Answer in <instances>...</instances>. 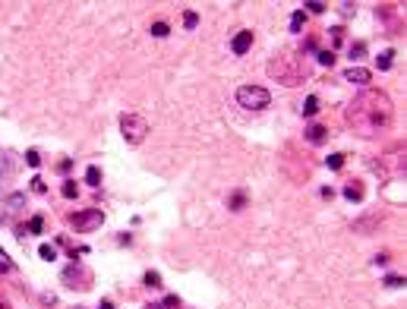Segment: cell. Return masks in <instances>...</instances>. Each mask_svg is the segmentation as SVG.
<instances>
[{
  "instance_id": "6da1fadb",
  "label": "cell",
  "mask_w": 407,
  "mask_h": 309,
  "mask_svg": "<svg viewBox=\"0 0 407 309\" xmlns=\"http://www.w3.org/2000/svg\"><path fill=\"white\" fill-rule=\"evenodd\" d=\"M395 120V107L392 98L379 88H363V92L347 104V126L363 139H373L385 133Z\"/></svg>"
},
{
  "instance_id": "7a4b0ae2",
  "label": "cell",
  "mask_w": 407,
  "mask_h": 309,
  "mask_svg": "<svg viewBox=\"0 0 407 309\" xmlns=\"http://www.w3.org/2000/svg\"><path fill=\"white\" fill-rule=\"evenodd\" d=\"M268 76L278 79L284 85H300L303 79H309V63L303 51H281L268 60Z\"/></svg>"
},
{
  "instance_id": "3957f363",
  "label": "cell",
  "mask_w": 407,
  "mask_h": 309,
  "mask_svg": "<svg viewBox=\"0 0 407 309\" xmlns=\"http://www.w3.org/2000/svg\"><path fill=\"white\" fill-rule=\"evenodd\" d=\"M237 104L246 107V111H262L272 104V92L262 85H240L237 88Z\"/></svg>"
},
{
  "instance_id": "277c9868",
  "label": "cell",
  "mask_w": 407,
  "mask_h": 309,
  "mask_svg": "<svg viewBox=\"0 0 407 309\" xmlns=\"http://www.w3.org/2000/svg\"><path fill=\"white\" fill-rule=\"evenodd\" d=\"M120 136L126 145H139L145 136H149V120L142 114H123L120 117Z\"/></svg>"
},
{
  "instance_id": "5b68a950",
  "label": "cell",
  "mask_w": 407,
  "mask_h": 309,
  "mask_svg": "<svg viewBox=\"0 0 407 309\" xmlns=\"http://www.w3.org/2000/svg\"><path fill=\"white\" fill-rule=\"evenodd\" d=\"M60 281H63L70 290H88V287H92V281H95V275H92V271H88L82 262H73L70 268H63Z\"/></svg>"
},
{
  "instance_id": "8992f818",
  "label": "cell",
  "mask_w": 407,
  "mask_h": 309,
  "mask_svg": "<svg viewBox=\"0 0 407 309\" xmlns=\"http://www.w3.org/2000/svg\"><path fill=\"white\" fill-rule=\"evenodd\" d=\"M70 224L76 227L79 233H92V230H98L104 224V211L101 208H85V211H76L70 218Z\"/></svg>"
},
{
  "instance_id": "52a82bcc",
  "label": "cell",
  "mask_w": 407,
  "mask_h": 309,
  "mask_svg": "<svg viewBox=\"0 0 407 309\" xmlns=\"http://www.w3.org/2000/svg\"><path fill=\"white\" fill-rule=\"evenodd\" d=\"M250 47H253V32L250 29H240L234 38H231V54H234V57H243Z\"/></svg>"
},
{
  "instance_id": "ba28073f",
  "label": "cell",
  "mask_w": 407,
  "mask_h": 309,
  "mask_svg": "<svg viewBox=\"0 0 407 309\" xmlns=\"http://www.w3.org/2000/svg\"><path fill=\"white\" fill-rule=\"evenodd\" d=\"M369 79H373V73H369L366 66H350V69H344V82H350V85H366Z\"/></svg>"
},
{
  "instance_id": "9c48e42d",
  "label": "cell",
  "mask_w": 407,
  "mask_h": 309,
  "mask_svg": "<svg viewBox=\"0 0 407 309\" xmlns=\"http://www.w3.org/2000/svg\"><path fill=\"white\" fill-rule=\"evenodd\" d=\"M341 196L347 199V202H363V196H366V186H363V180H347Z\"/></svg>"
},
{
  "instance_id": "30bf717a",
  "label": "cell",
  "mask_w": 407,
  "mask_h": 309,
  "mask_svg": "<svg viewBox=\"0 0 407 309\" xmlns=\"http://www.w3.org/2000/svg\"><path fill=\"white\" fill-rule=\"evenodd\" d=\"M303 139L309 142V145H322L325 139H328V130L322 123H312V126H306V133H303Z\"/></svg>"
},
{
  "instance_id": "8fae6325",
  "label": "cell",
  "mask_w": 407,
  "mask_h": 309,
  "mask_svg": "<svg viewBox=\"0 0 407 309\" xmlns=\"http://www.w3.org/2000/svg\"><path fill=\"white\" fill-rule=\"evenodd\" d=\"M319 111H322V107H319V95H306L303 104H300V114L303 117H316Z\"/></svg>"
},
{
  "instance_id": "7c38bea8",
  "label": "cell",
  "mask_w": 407,
  "mask_h": 309,
  "mask_svg": "<svg viewBox=\"0 0 407 309\" xmlns=\"http://www.w3.org/2000/svg\"><path fill=\"white\" fill-rule=\"evenodd\" d=\"M41 227H44V218H41V215H35V218H29V224H26V227H19V237H29V233H41Z\"/></svg>"
},
{
  "instance_id": "4fadbf2b",
  "label": "cell",
  "mask_w": 407,
  "mask_h": 309,
  "mask_svg": "<svg viewBox=\"0 0 407 309\" xmlns=\"http://www.w3.org/2000/svg\"><path fill=\"white\" fill-rule=\"evenodd\" d=\"M303 26H306V13H303V10H293V13H290V32L300 35Z\"/></svg>"
},
{
  "instance_id": "5bb4252c",
  "label": "cell",
  "mask_w": 407,
  "mask_h": 309,
  "mask_svg": "<svg viewBox=\"0 0 407 309\" xmlns=\"http://www.w3.org/2000/svg\"><path fill=\"white\" fill-rule=\"evenodd\" d=\"M85 183L88 186H101V168L98 164H88L85 168Z\"/></svg>"
},
{
  "instance_id": "9a60e30c",
  "label": "cell",
  "mask_w": 407,
  "mask_h": 309,
  "mask_svg": "<svg viewBox=\"0 0 407 309\" xmlns=\"http://www.w3.org/2000/svg\"><path fill=\"white\" fill-rule=\"evenodd\" d=\"M392 63H395V51H382L379 57H376V66L385 73V69H392Z\"/></svg>"
},
{
  "instance_id": "2e32d148",
  "label": "cell",
  "mask_w": 407,
  "mask_h": 309,
  "mask_svg": "<svg viewBox=\"0 0 407 309\" xmlns=\"http://www.w3.org/2000/svg\"><path fill=\"white\" fill-rule=\"evenodd\" d=\"M10 158H13L10 152H0V177H10V174H13V168H16V164H13Z\"/></svg>"
},
{
  "instance_id": "e0dca14e",
  "label": "cell",
  "mask_w": 407,
  "mask_h": 309,
  "mask_svg": "<svg viewBox=\"0 0 407 309\" xmlns=\"http://www.w3.org/2000/svg\"><path fill=\"white\" fill-rule=\"evenodd\" d=\"M60 196H63V199H76V196H79V186H76V180H63V186H60Z\"/></svg>"
},
{
  "instance_id": "ac0fdd59",
  "label": "cell",
  "mask_w": 407,
  "mask_h": 309,
  "mask_svg": "<svg viewBox=\"0 0 407 309\" xmlns=\"http://www.w3.org/2000/svg\"><path fill=\"white\" fill-rule=\"evenodd\" d=\"M29 189H32V193H38V196H44V193H48V183H44V177H38V174H35V177L29 180Z\"/></svg>"
},
{
  "instance_id": "d6986e66",
  "label": "cell",
  "mask_w": 407,
  "mask_h": 309,
  "mask_svg": "<svg viewBox=\"0 0 407 309\" xmlns=\"http://www.w3.org/2000/svg\"><path fill=\"white\" fill-rule=\"evenodd\" d=\"M38 256H41L44 262H54V259H57V246H51V243H41V246H38Z\"/></svg>"
},
{
  "instance_id": "ffe728a7",
  "label": "cell",
  "mask_w": 407,
  "mask_h": 309,
  "mask_svg": "<svg viewBox=\"0 0 407 309\" xmlns=\"http://www.w3.org/2000/svg\"><path fill=\"white\" fill-rule=\"evenodd\" d=\"M142 284H145V287H152V290L161 287V271H145V275H142Z\"/></svg>"
},
{
  "instance_id": "44dd1931",
  "label": "cell",
  "mask_w": 407,
  "mask_h": 309,
  "mask_svg": "<svg viewBox=\"0 0 407 309\" xmlns=\"http://www.w3.org/2000/svg\"><path fill=\"white\" fill-rule=\"evenodd\" d=\"M26 164H29V168H41V152H38V149H29V152H26Z\"/></svg>"
},
{
  "instance_id": "7402d4cb",
  "label": "cell",
  "mask_w": 407,
  "mask_h": 309,
  "mask_svg": "<svg viewBox=\"0 0 407 309\" xmlns=\"http://www.w3.org/2000/svg\"><path fill=\"white\" fill-rule=\"evenodd\" d=\"M325 164H328L331 171H341V168H344V155H341V152H335V155H328V158H325Z\"/></svg>"
},
{
  "instance_id": "603a6c76",
  "label": "cell",
  "mask_w": 407,
  "mask_h": 309,
  "mask_svg": "<svg viewBox=\"0 0 407 309\" xmlns=\"http://www.w3.org/2000/svg\"><path fill=\"white\" fill-rule=\"evenodd\" d=\"M199 26V13H193V10H187V13H183V29H196Z\"/></svg>"
},
{
  "instance_id": "cb8c5ba5",
  "label": "cell",
  "mask_w": 407,
  "mask_h": 309,
  "mask_svg": "<svg viewBox=\"0 0 407 309\" xmlns=\"http://www.w3.org/2000/svg\"><path fill=\"white\" fill-rule=\"evenodd\" d=\"M155 38H168L171 35V29H168V22H152V29H149Z\"/></svg>"
},
{
  "instance_id": "d4e9b609",
  "label": "cell",
  "mask_w": 407,
  "mask_h": 309,
  "mask_svg": "<svg viewBox=\"0 0 407 309\" xmlns=\"http://www.w3.org/2000/svg\"><path fill=\"white\" fill-rule=\"evenodd\" d=\"M10 271H13V259L0 249V275H10Z\"/></svg>"
},
{
  "instance_id": "484cf974",
  "label": "cell",
  "mask_w": 407,
  "mask_h": 309,
  "mask_svg": "<svg viewBox=\"0 0 407 309\" xmlns=\"http://www.w3.org/2000/svg\"><path fill=\"white\" fill-rule=\"evenodd\" d=\"M316 57H319V63H322V66H335V51H319Z\"/></svg>"
},
{
  "instance_id": "4316f807",
  "label": "cell",
  "mask_w": 407,
  "mask_h": 309,
  "mask_svg": "<svg viewBox=\"0 0 407 309\" xmlns=\"http://www.w3.org/2000/svg\"><path fill=\"white\" fill-rule=\"evenodd\" d=\"M228 205H231L234 211H240V208H243V205H246V196H243V193H234V196H231V202H228Z\"/></svg>"
},
{
  "instance_id": "83f0119b",
  "label": "cell",
  "mask_w": 407,
  "mask_h": 309,
  "mask_svg": "<svg viewBox=\"0 0 407 309\" xmlns=\"http://www.w3.org/2000/svg\"><path fill=\"white\" fill-rule=\"evenodd\" d=\"M347 54H350V60H360V57H363V54H366V44H363V41H357V44H350V51H347Z\"/></svg>"
},
{
  "instance_id": "f1b7e54d",
  "label": "cell",
  "mask_w": 407,
  "mask_h": 309,
  "mask_svg": "<svg viewBox=\"0 0 407 309\" xmlns=\"http://www.w3.org/2000/svg\"><path fill=\"white\" fill-rule=\"evenodd\" d=\"M7 205H13V208H22V205H26V196H22V193H13V196H7Z\"/></svg>"
},
{
  "instance_id": "f546056e",
  "label": "cell",
  "mask_w": 407,
  "mask_h": 309,
  "mask_svg": "<svg viewBox=\"0 0 407 309\" xmlns=\"http://www.w3.org/2000/svg\"><path fill=\"white\" fill-rule=\"evenodd\" d=\"M161 306H164V309H180V297H177V294H168V297L161 300Z\"/></svg>"
},
{
  "instance_id": "4dcf8cb0",
  "label": "cell",
  "mask_w": 407,
  "mask_h": 309,
  "mask_svg": "<svg viewBox=\"0 0 407 309\" xmlns=\"http://www.w3.org/2000/svg\"><path fill=\"white\" fill-rule=\"evenodd\" d=\"M401 284H404V278H401V275H388V278H385V287H392V290H395V287H401Z\"/></svg>"
},
{
  "instance_id": "1f68e13d",
  "label": "cell",
  "mask_w": 407,
  "mask_h": 309,
  "mask_svg": "<svg viewBox=\"0 0 407 309\" xmlns=\"http://www.w3.org/2000/svg\"><path fill=\"white\" fill-rule=\"evenodd\" d=\"M309 13H325V4H319V0H309V4H303Z\"/></svg>"
},
{
  "instance_id": "d6a6232c",
  "label": "cell",
  "mask_w": 407,
  "mask_h": 309,
  "mask_svg": "<svg viewBox=\"0 0 407 309\" xmlns=\"http://www.w3.org/2000/svg\"><path fill=\"white\" fill-rule=\"evenodd\" d=\"M331 41H335V44H341V41H344V29H341V26L331 29Z\"/></svg>"
},
{
  "instance_id": "836d02e7",
  "label": "cell",
  "mask_w": 407,
  "mask_h": 309,
  "mask_svg": "<svg viewBox=\"0 0 407 309\" xmlns=\"http://www.w3.org/2000/svg\"><path fill=\"white\" fill-rule=\"evenodd\" d=\"M70 168H73V161H70V158H63V161H60V164H57V171H60V174H66Z\"/></svg>"
},
{
  "instance_id": "e575fe53",
  "label": "cell",
  "mask_w": 407,
  "mask_h": 309,
  "mask_svg": "<svg viewBox=\"0 0 407 309\" xmlns=\"http://www.w3.org/2000/svg\"><path fill=\"white\" fill-rule=\"evenodd\" d=\"M319 196H322V199H331V196H335V189H331V186H322Z\"/></svg>"
},
{
  "instance_id": "d590c367",
  "label": "cell",
  "mask_w": 407,
  "mask_h": 309,
  "mask_svg": "<svg viewBox=\"0 0 407 309\" xmlns=\"http://www.w3.org/2000/svg\"><path fill=\"white\" fill-rule=\"evenodd\" d=\"M98 309H114V303H110V300H101V303H98Z\"/></svg>"
},
{
  "instance_id": "8d00e7d4",
  "label": "cell",
  "mask_w": 407,
  "mask_h": 309,
  "mask_svg": "<svg viewBox=\"0 0 407 309\" xmlns=\"http://www.w3.org/2000/svg\"><path fill=\"white\" fill-rule=\"evenodd\" d=\"M0 309H13V306H10V303H7L4 297H0Z\"/></svg>"
},
{
  "instance_id": "74e56055",
  "label": "cell",
  "mask_w": 407,
  "mask_h": 309,
  "mask_svg": "<svg viewBox=\"0 0 407 309\" xmlns=\"http://www.w3.org/2000/svg\"><path fill=\"white\" fill-rule=\"evenodd\" d=\"M145 309H164L161 303H149V306H145Z\"/></svg>"
}]
</instances>
